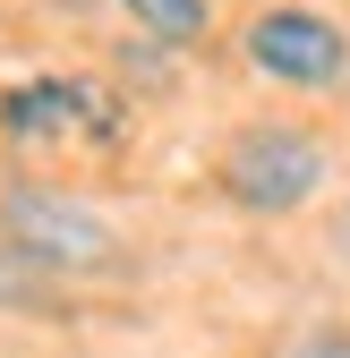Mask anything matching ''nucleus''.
I'll list each match as a JSON object with an SVG mask.
<instances>
[{"label": "nucleus", "mask_w": 350, "mask_h": 358, "mask_svg": "<svg viewBox=\"0 0 350 358\" xmlns=\"http://www.w3.org/2000/svg\"><path fill=\"white\" fill-rule=\"evenodd\" d=\"M325 179H333V145L308 120H239L223 137V154H214V188L239 213H265V222L316 205Z\"/></svg>", "instance_id": "obj_1"}, {"label": "nucleus", "mask_w": 350, "mask_h": 358, "mask_svg": "<svg viewBox=\"0 0 350 358\" xmlns=\"http://www.w3.org/2000/svg\"><path fill=\"white\" fill-rule=\"evenodd\" d=\"M239 52L256 77L290 85V94H333L350 77V26L316 0H274V9H256L239 26Z\"/></svg>", "instance_id": "obj_2"}, {"label": "nucleus", "mask_w": 350, "mask_h": 358, "mask_svg": "<svg viewBox=\"0 0 350 358\" xmlns=\"http://www.w3.org/2000/svg\"><path fill=\"white\" fill-rule=\"evenodd\" d=\"M0 231L26 264H52V273H94L111 264V222L94 205H77L60 188H9L0 196Z\"/></svg>", "instance_id": "obj_3"}, {"label": "nucleus", "mask_w": 350, "mask_h": 358, "mask_svg": "<svg viewBox=\"0 0 350 358\" xmlns=\"http://www.w3.org/2000/svg\"><path fill=\"white\" fill-rule=\"evenodd\" d=\"M111 9H128L162 52H197V43L214 34V0H111Z\"/></svg>", "instance_id": "obj_4"}, {"label": "nucleus", "mask_w": 350, "mask_h": 358, "mask_svg": "<svg viewBox=\"0 0 350 358\" xmlns=\"http://www.w3.org/2000/svg\"><path fill=\"white\" fill-rule=\"evenodd\" d=\"M290 358H350V324H308L290 341Z\"/></svg>", "instance_id": "obj_5"}, {"label": "nucleus", "mask_w": 350, "mask_h": 358, "mask_svg": "<svg viewBox=\"0 0 350 358\" xmlns=\"http://www.w3.org/2000/svg\"><path fill=\"white\" fill-rule=\"evenodd\" d=\"M333 256L350 264V196H342V213H333Z\"/></svg>", "instance_id": "obj_6"}, {"label": "nucleus", "mask_w": 350, "mask_h": 358, "mask_svg": "<svg viewBox=\"0 0 350 358\" xmlns=\"http://www.w3.org/2000/svg\"><path fill=\"white\" fill-rule=\"evenodd\" d=\"M342 94H350V77H342Z\"/></svg>", "instance_id": "obj_7"}]
</instances>
